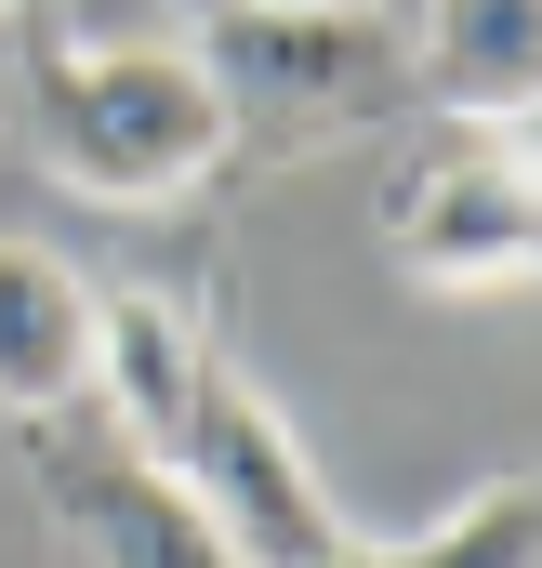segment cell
<instances>
[{
	"label": "cell",
	"mask_w": 542,
	"mask_h": 568,
	"mask_svg": "<svg viewBox=\"0 0 542 568\" xmlns=\"http://www.w3.org/2000/svg\"><path fill=\"white\" fill-rule=\"evenodd\" d=\"M13 133L40 159V185H67L80 212H172L239 159L212 67L185 40H133V27L13 53Z\"/></svg>",
	"instance_id": "obj_1"
},
{
	"label": "cell",
	"mask_w": 542,
	"mask_h": 568,
	"mask_svg": "<svg viewBox=\"0 0 542 568\" xmlns=\"http://www.w3.org/2000/svg\"><path fill=\"white\" fill-rule=\"evenodd\" d=\"M185 53L212 67L225 120L278 145H331V133H384L410 106V53L384 0H212L185 27Z\"/></svg>",
	"instance_id": "obj_2"
},
{
	"label": "cell",
	"mask_w": 542,
	"mask_h": 568,
	"mask_svg": "<svg viewBox=\"0 0 542 568\" xmlns=\"http://www.w3.org/2000/svg\"><path fill=\"white\" fill-rule=\"evenodd\" d=\"M172 476H185V503L225 529V556L239 568H318L344 556L358 529H344V503L318 489V463H304V436L278 424V397L212 344V371H199V397H185V424L159 449Z\"/></svg>",
	"instance_id": "obj_3"
},
{
	"label": "cell",
	"mask_w": 542,
	"mask_h": 568,
	"mask_svg": "<svg viewBox=\"0 0 542 568\" xmlns=\"http://www.w3.org/2000/svg\"><path fill=\"white\" fill-rule=\"evenodd\" d=\"M384 252L410 291H450V304H490V291H530L542 265V199H530V133H463L398 159L384 185Z\"/></svg>",
	"instance_id": "obj_4"
},
{
	"label": "cell",
	"mask_w": 542,
	"mask_h": 568,
	"mask_svg": "<svg viewBox=\"0 0 542 568\" xmlns=\"http://www.w3.org/2000/svg\"><path fill=\"white\" fill-rule=\"evenodd\" d=\"M40 476H53V516H67L80 568H239L225 529L185 503V476L145 463V449H120V436L107 449H53Z\"/></svg>",
	"instance_id": "obj_5"
},
{
	"label": "cell",
	"mask_w": 542,
	"mask_h": 568,
	"mask_svg": "<svg viewBox=\"0 0 542 568\" xmlns=\"http://www.w3.org/2000/svg\"><path fill=\"white\" fill-rule=\"evenodd\" d=\"M410 53V93L463 133H530V93H542V0H410L398 27Z\"/></svg>",
	"instance_id": "obj_6"
},
{
	"label": "cell",
	"mask_w": 542,
	"mask_h": 568,
	"mask_svg": "<svg viewBox=\"0 0 542 568\" xmlns=\"http://www.w3.org/2000/svg\"><path fill=\"white\" fill-rule=\"evenodd\" d=\"M199 371H212V317L185 304V291H107L93 278V397H107V436L120 449H172L185 424V397H199Z\"/></svg>",
	"instance_id": "obj_7"
},
{
	"label": "cell",
	"mask_w": 542,
	"mask_h": 568,
	"mask_svg": "<svg viewBox=\"0 0 542 568\" xmlns=\"http://www.w3.org/2000/svg\"><path fill=\"white\" fill-rule=\"evenodd\" d=\"M93 397V278L40 239H0V410L67 424Z\"/></svg>",
	"instance_id": "obj_8"
},
{
	"label": "cell",
	"mask_w": 542,
	"mask_h": 568,
	"mask_svg": "<svg viewBox=\"0 0 542 568\" xmlns=\"http://www.w3.org/2000/svg\"><path fill=\"white\" fill-rule=\"evenodd\" d=\"M530 556H542L530 476H490V489H463L450 516H423L410 542H371V568H530Z\"/></svg>",
	"instance_id": "obj_9"
},
{
	"label": "cell",
	"mask_w": 542,
	"mask_h": 568,
	"mask_svg": "<svg viewBox=\"0 0 542 568\" xmlns=\"http://www.w3.org/2000/svg\"><path fill=\"white\" fill-rule=\"evenodd\" d=\"M0 120H13V0H0Z\"/></svg>",
	"instance_id": "obj_10"
},
{
	"label": "cell",
	"mask_w": 542,
	"mask_h": 568,
	"mask_svg": "<svg viewBox=\"0 0 542 568\" xmlns=\"http://www.w3.org/2000/svg\"><path fill=\"white\" fill-rule=\"evenodd\" d=\"M318 568H371V542H344V556H318Z\"/></svg>",
	"instance_id": "obj_11"
},
{
	"label": "cell",
	"mask_w": 542,
	"mask_h": 568,
	"mask_svg": "<svg viewBox=\"0 0 542 568\" xmlns=\"http://www.w3.org/2000/svg\"><path fill=\"white\" fill-rule=\"evenodd\" d=\"M13 13H27V0H13Z\"/></svg>",
	"instance_id": "obj_12"
}]
</instances>
